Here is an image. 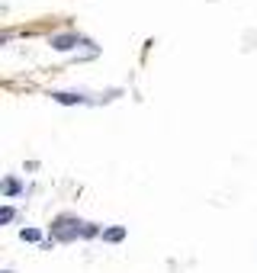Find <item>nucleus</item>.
<instances>
[{
  "label": "nucleus",
  "mask_w": 257,
  "mask_h": 273,
  "mask_svg": "<svg viewBox=\"0 0 257 273\" xmlns=\"http://www.w3.org/2000/svg\"><path fill=\"white\" fill-rule=\"evenodd\" d=\"M77 219H68V216H61L58 222H55V235L61 241H71V238H77V235H84V228H77Z\"/></svg>",
  "instance_id": "nucleus-1"
},
{
  "label": "nucleus",
  "mask_w": 257,
  "mask_h": 273,
  "mask_svg": "<svg viewBox=\"0 0 257 273\" xmlns=\"http://www.w3.org/2000/svg\"><path fill=\"white\" fill-rule=\"evenodd\" d=\"M52 45L58 52H68V49H74V45H77V35H55Z\"/></svg>",
  "instance_id": "nucleus-2"
},
{
  "label": "nucleus",
  "mask_w": 257,
  "mask_h": 273,
  "mask_svg": "<svg viewBox=\"0 0 257 273\" xmlns=\"http://www.w3.org/2000/svg\"><path fill=\"white\" fill-rule=\"evenodd\" d=\"M122 238H126V228H122V225H116V228H106V232H103V241H109V244H119Z\"/></svg>",
  "instance_id": "nucleus-3"
},
{
  "label": "nucleus",
  "mask_w": 257,
  "mask_h": 273,
  "mask_svg": "<svg viewBox=\"0 0 257 273\" xmlns=\"http://www.w3.org/2000/svg\"><path fill=\"white\" fill-rule=\"evenodd\" d=\"M52 97L61 103V106H74V103H81L84 97H77V93H65V90H61V93H52Z\"/></svg>",
  "instance_id": "nucleus-4"
},
{
  "label": "nucleus",
  "mask_w": 257,
  "mask_h": 273,
  "mask_svg": "<svg viewBox=\"0 0 257 273\" xmlns=\"http://www.w3.org/2000/svg\"><path fill=\"white\" fill-rule=\"evenodd\" d=\"M19 238H23V241L39 244V241H42V232H39V228H23V232H19Z\"/></svg>",
  "instance_id": "nucleus-5"
},
{
  "label": "nucleus",
  "mask_w": 257,
  "mask_h": 273,
  "mask_svg": "<svg viewBox=\"0 0 257 273\" xmlns=\"http://www.w3.org/2000/svg\"><path fill=\"white\" fill-rule=\"evenodd\" d=\"M4 193H7V196H16V193H19V180H13V177H10V180L4 183Z\"/></svg>",
  "instance_id": "nucleus-6"
},
{
  "label": "nucleus",
  "mask_w": 257,
  "mask_h": 273,
  "mask_svg": "<svg viewBox=\"0 0 257 273\" xmlns=\"http://www.w3.org/2000/svg\"><path fill=\"white\" fill-rule=\"evenodd\" d=\"M13 216H16L13 206H4V209H0V222H13Z\"/></svg>",
  "instance_id": "nucleus-7"
}]
</instances>
